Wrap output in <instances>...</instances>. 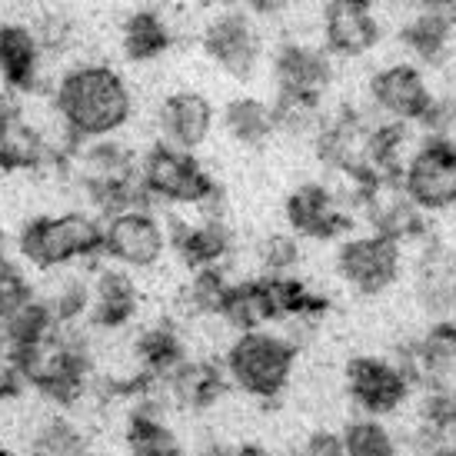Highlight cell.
<instances>
[{"label":"cell","mask_w":456,"mask_h":456,"mask_svg":"<svg viewBox=\"0 0 456 456\" xmlns=\"http://www.w3.org/2000/svg\"><path fill=\"white\" fill-rule=\"evenodd\" d=\"M53 110L70 143L103 140L124 130L134 117V94L127 80L107 64H80L67 70L53 94Z\"/></svg>","instance_id":"obj_1"},{"label":"cell","mask_w":456,"mask_h":456,"mask_svg":"<svg viewBox=\"0 0 456 456\" xmlns=\"http://www.w3.org/2000/svg\"><path fill=\"white\" fill-rule=\"evenodd\" d=\"M17 250L37 270H61L103 256V224L87 210H67L27 220Z\"/></svg>","instance_id":"obj_2"},{"label":"cell","mask_w":456,"mask_h":456,"mask_svg":"<svg viewBox=\"0 0 456 456\" xmlns=\"http://www.w3.org/2000/svg\"><path fill=\"white\" fill-rule=\"evenodd\" d=\"M297 367V343L273 330H247L230 343L224 373L240 393L254 400H277L290 387Z\"/></svg>","instance_id":"obj_3"},{"label":"cell","mask_w":456,"mask_h":456,"mask_svg":"<svg viewBox=\"0 0 456 456\" xmlns=\"http://www.w3.org/2000/svg\"><path fill=\"white\" fill-rule=\"evenodd\" d=\"M140 187L147 200L174 203V207H203L220 187L214 177L203 170V164L191 151H180L174 143H153L151 151L140 157Z\"/></svg>","instance_id":"obj_4"},{"label":"cell","mask_w":456,"mask_h":456,"mask_svg":"<svg viewBox=\"0 0 456 456\" xmlns=\"http://www.w3.org/2000/svg\"><path fill=\"white\" fill-rule=\"evenodd\" d=\"M101 224L103 256L124 270H151L164 260L167 247H170L167 227L151 214V207H134V210H124Z\"/></svg>","instance_id":"obj_5"},{"label":"cell","mask_w":456,"mask_h":456,"mask_svg":"<svg viewBox=\"0 0 456 456\" xmlns=\"http://www.w3.org/2000/svg\"><path fill=\"white\" fill-rule=\"evenodd\" d=\"M403 193L423 210H446L456 203V143L430 137L403 167Z\"/></svg>","instance_id":"obj_6"},{"label":"cell","mask_w":456,"mask_h":456,"mask_svg":"<svg viewBox=\"0 0 456 456\" xmlns=\"http://www.w3.org/2000/svg\"><path fill=\"white\" fill-rule=\"evenodd\" d=\"M337 273L346 287H354L363 297L390 290L400 277V243L383 237V233H367L354 240L340 243L337 250Z\"/></svg>","instance_id":"obj_7"},{"label":"cell","mask_w":456,"mask_h":456,"mask_svg":"<svg viewBox=\"0 0 456 456\" xmlns=\"http://www.w3.org/2000/svg\"><path fill=\"white\" fill-rule=\"evenodd\" d=\"M346 393L367 417H387L393 410H400L410 396V383H406L403 370L393 360L383 356H354L346 370Z\"/></svg>","instance_id":"obj_8"},{"label":"cell","mask_w":456,"mask_h":456,"mask_svg":"<svg viewBox=\"0 0 456 456\" xmlns=\"http://www.w3.org/2000/svg\"><path fill=\"white\" fill-rule=\"evenodd\" d=\"M283 210H287V224L293 227V233L310 237V240H337L354 227L350 210L323 183H300L287 197Z\"/></svg>","instance_id":"obj_9"},{"label":"cell","mask_w":456,"mask_h":456,"mask_svg":"<svg viewBox=\"0 0 456 456\" xmlns=\"http://www.w3.org/2000/svg\"><path fill=\"white\" fill-rule=\"evenodd\" d=\"M203 51L220 70L237 80H250L260 61V40L247 17L220 13L214 24L203 30Z\"/></svg>","instance_id":"obj_10"},{"label":"cell","mask_w":456,"mask_h":456,"mask_svg":"<svg viewBox=\"0 0 456 456\" xmlns=\"http://www.w3.org/2000/svg\"><path fill=\"white\" fill-rule=\"evenodd\" d=\"M354 200L367 210L370 224L377 227L373 233H383L396 243L423 233V216L403 193L400 180H373L354 193Z\"/></svg>","instance_id":"obj_11"},{"label":"cell","mask_w":456,"mask_h":456,"mask_svg":"<svg viewBox=\"0 0 456 456\" xmlns=\"http://www.w3.org/2000/svg\"><path fill=\"white\" fill-rule=\"evenodd\" d=\"M140 310L137 283L124 266H101L90 280L87 320L94 330H124Z\"/></svg>","instance_id":"obj_12"},{"label":"cell","mask_w":456,"mask_h":456,"mask_svg":"<svg viewBox=\"0 0 456 456\" xmlns=\"http://www.w3.org/2000/svg\"><path fill=\"white\" fill-rule=\"evenodd\" d=\"M53 157L51 140L27 120L13 97H0V170H34Z\"/></svg>","instance_id":"obj_13"},{"label":"cell","mask_w":456,"mask_h":456,"mask_svg":"<svg viewBox=\"0 0 456 456\" xmlns=\"http://www.w3.org/2000/svg\"><path fill=\"white\" fill-rule=\"evenodd\" d=\"M327 47L340 57H360L380 40V24L370 0H330L323 13Z\"/></svg>","instance_id":"obj_14"},{"label":"cell","mask_w":456,"mask_h":456,"mask_svg":"<svg viewBox=\"0 0 456 456\" xmlns=\"http://www.w3.org/2000/svg\"><path fill=\"white\" fill-rule=\"evenodd\" d=\"M370 94H373L377 107L387 110L400 124L419 120V117L427 114V107L433 103L419 70L410 64H393L387 70H380V74L370 80Z\"/></svg>","instance_id":"obj_15"},{"label":"cell","mask_w":456,"mask_h":456,"mask_svg":"<svg viewBox=\"0 0 456 456\" xmlns=\"http://www.w3.org/2000/svg\"><path fill=\"white\" fill-rule=\"evenodd\" d=\"M160 130L167 143L193 153L214 130V103L197 90H177L160 103Z\"/></svg>","instance_id":"obj_16"},{"label":"cell","mask_w":456,"mask_h":456,"mask_svg":"<svg viewBox=\"0 0 456 456\" xmlns=\"http://www.w3.org/2000/svg\"><path fill=\"white\" fill-rule=\"evenodd\" d=\"M170 243L183 264L191 270H207V266H220L227 260L230 247H233V233L227 230L224 216H203L200 224H170Z\"/></svg>","instance_id":"obj_17"},{"label":"cell","mask_w":456,"mask_h":456,"mask_svg":"<svg viewBox=\"0 0 456 456\" xmlns=\"http://www.w3.org/2000/svg\"><path fill=\"white\" fill-rule=\"evenodd\" d=\"M277 90L280 94H297V97H320L327 90L333 67L330 57L317 47L306 44H283L277 51Z\"/></svg>","instance_id":"obj_18"},{"label":"cell","mask_w":456,"mask_h":456,"mask_svg":"<svg viewBox=\"0 0 456 456\" xmlns=\"http://www.w3.org/2000/svg\"><path fill=\"white\" fill-rule=\"evenodd\" d=\"M230 380L220 363H210V360H183L164 383H160V393L167 400L180 403L183 410H207L214 406L224 393H227Z\"/></svg>","instance_id":"obj_19"},{"label":"cell","mask_w":456,"mask_h":456,"mask_svg":"<svg viewBox=\"0 0 456 456\" xmlns=\"http://www.w3.org/2000/svg\"><path fill=\"white\" fill-rule=\"evenodd\" d=\"M124 444H127V456H183L177 433L167 427L164 406L157 403V393L137 400L127 419Z\"/></svg>","instance_id":"obj_20"},{"label":"cell","mask_w":456,"mask_h":456,"mask_svg":"<svg viewBox=\"0 0 456 456\" xmlns=\"http://www.w3.org/2000/svg\"><path fill=\"white\" fill-rule=\"evenodd\" d=\"M40 44L24 24H0V77L17 94H30L40 84Z\"/></svg>","instance_id":"obj_21"},{"label":"cell","mask_w":456,"mask_h":456,"mask_svg":"<svg viewBox=\"0 0 456 456\" xmlns=\"http://www.w3.org/2000/svg\"><path fill=\"white\" fill-rule=\"evenodd\" d=\"M417 297L419 306L436 317L456 314V254H450L444 243H433L419 260Z\"/></svg>","instance_id":"obj_22"},{"label":"cell","mask_w":456,"mask_h":456,"mask_svg":"<svg viewBox=\"0 0 456 456\" xmlns=\"http://www.w3.org/2000/svg\"><path fill=\"white\" fill-rule=\"evenodd\" d=\"M220 320H227L233 330H266V323H277V310H273V300H270V287H266V277L254 280H237L230 283L224 300H220Z\"/></svg>","instance_id":"obj_23"},{"label":"cell","mask_w":456,"mask_h":456,"mask_svg":"<svg viewBox=\"0 0 456 456\" xmlns=\"http://www.w3.org/2000/svg\"><path fill=\"white\" fill-rule=\"evenodd\" d=\"M134 356H137L143 377H151L153 383H164L187 360V346H183L177 327L153 323V327L140 330L137 343H134Z\"/></svg>","instance_id":"obj_24"},{"label":"cell","mask_w":456,"mask_h":456,"mask_svg":"<svg viewBox=\"0 0 456 456\" xmlns=\"http://www.w3.org/2000/svg\"><path fill=\"white\" fill-rule=\"evenodd\" d=\"M27 456H90V440L67 413H47L27 436Z\"/></svg>","instance_id":"obj_25"},{"label":"cell","mask_w":456,"mask_h":456,"mask_svg":"<svg viewBox=\"0 0 456 456\" xmlns=\"http://www.w3.org/2000/svg\"><path fill=\"white\" fill-rule=\"evenodd\" d=\"M120 47H124V57L134 64L157 61L170 47V30H167L164 17L153 11L130 13L124 20V30H120Z\"/></svg>","instance_id":"obj_26"},{"label":"cell","mask_w":456,"mask_h":456,"mask_svg":"<svg viewBox=\"0 0 456 456\" xmlns=\"http://www.w3.org/2000/svg\"><path fill=\"white\" fill-rule=\"evenodd\" d=\"M224 127L237 143L243 147H256L264 143L270 134H273V114L264 101L256 97H237V101L227 103L224 110Z\"/></svg>","instance_id":"obj_27"},{"label":"cell","mask_w":456,"mask_h":456,"mask_svg":"<svg viewBox=\"0 0 456 456\" xmlns=\"http://www.w3.org/2000/svg\"><path fill=\"white\" fill-rule=\"evenodd\" d=\"M343 453L346 456H400L396 453V440L393 433L383 427L377 417L354 419L343 430Z\"/></svg>","instance_id":"obj_28"},{"label":"cell","mask_w":456,"mask_h":456,"mask_svg":"<svg viewBox=\"0 0 456 456\" xmlns=\"http://www.w3.org/2000/svg\"><path fill=\"white\" fill-rule=\"evenodd\" d=\"M230 280L224 277L220 266H207V270H193L191 287L183 290V304L197 317H216L220 314V300L227 293Z\"/></svg>","instance_id":"obj_29"},{"label":"cell","mask_w":456,"mask_h":456,"mask_svg":"<svg viewBox=\"0 0 456 456\" xmlns=\"http://www.w3.org/2000/svg\"><path fill=\"white\" fill-rule=\"evenodd\" d=\"M273 130L287 134H310L320 124V97H297V94H277V103L270 107Z\"/></svg>","instance_id":"obj_30"},{"label":"cell","mask_w":456,"mask_h":456,"mask_svg":"<svg viewBox=\"0 0 456 456\" xmlns=\"http://www.w3.org/2000/svg\"><path fill=\"white\" fill-rule=\"evenodd\" d=\"M57 327H77V320L87 317L90 310V280L67 277L57 290L47 297Z\"/></svg>","instance_id":"obj_31"},{"label":"cell","mask_w":456,"mask_h":456,"mask_svg":"<svg viewBox=\"0 0 456 456\" xmlns=\"http://www.w3.org/2000/svg\"><path fill=\"white\" fill-rule=\"evenodd\" d=\"M403 40L410 44V51H417L423 61H440L446 51V44H450V27H446L440 17H433V13L427 11V13H419L417 20L406 24Z\"/></svg>","instance_id":"obj_32"},{"label":"cell","mask_w":456,"mask_h":456,"mask_svg":"<svg viewBox=\"0 0 456 456\" xmlns=\"http://www.w3.org/2000/svg\"><path fill=\"white\" fill-rule=\"evenodd\" d=\"M300 260V243L290 233H273L260 243V264L266 273H287Z\"/></svg>","instance_id":"obj_33"},{"label":"cell","mask_w":456,"mask_h":456,"mask_svg":"<svg viewBox=\"0 0 456 456\" xmlns=\"http://www.w3.org/2000/svg\"><path fill=\"white\" fill-rule=\"evenodd\" d=\"M34 34H37L40 51H53V53L67 51V47L74 44V37H77L74 24H70L67 17H61V13H53V17H44L40 30H34Z\"/></svg>","instance_id":"obj_34"},{"label":"cell","mask_w":456,"mask_h":456,"mask_svg":"<svg viewBox=\"0 0 456 456\" xmlns=\"http://www.w3.org/2000/svg\"><path fill=\"white\" fill-rule=\"evenodd\" d=\"M290 456H346L343 453V440L330 430H314L300 446H293Z\"/></svg>","instance_id":"obj_35"},{"label":"cell","mask_w":456,"mask_h":456,"mask_svg":"<svg viewBox=\"0 0 456 456\" xmlns=\"http://www.w3.org/2000/svg\"><path fill=\"white\" fill-rule=\"evenodd\" d=\"M427 11H430L433 17H440L446 27L456 24V0H427Z\"/></svg>","instance_id":"obj_36"},{"label":"cell","mask_w":456,"mask_h":456,"mask_svg":"<svg viewBox=\"0 0 456 456\" xmlns=\"http://www.w3.org/2000/svg\"><path fill=\"white\" fill-rule=\"evenodd\" d=\"M230 456H273L266 446H260V444H243V446H233L230 450Z\"/></svg>","instance_id":"obj_37"},{"label":"cell","mask_w":456,"mask_h":456,"mask_svg":"<svg viewBox=\"0 0 456 456\" xmlns=\"http://www.w3.org/2000/svg\"><path fill=\"white\" fill-rule=\"evenodd\" d=\"M254 11H260V13H273V11H280L287 0H247Z\"/></svg>","instance_id":"obj_38"},{"label":"cell","mask_w":456,"mask_h":456,"mask_svg":"<svg viewBox=\"0 0 456 456\" xmlns=\"http://www.w3.org/2000/svg\"><path fill=\"white\" fill-rule=\"evenodd\" d=\"M430 456H456V444H453V440H444V444L436 446Z\"/></svg>","instance_id":"obj_39"},{"label":"cell","mask_w":456,"mask_h":456,"mask_svg":"<svg viewBox=\"0 0 456 456\" xmlns=\"http://www.w3.org/2000/svg\"><path fill=\"white\" fill-rule=\"evenodd\" d=\"M0 456H20V453H17V450H11L7 444H0Z\"/></svg>","instance_id":"obj_40"},{"label":"cell","mask_w":456,"mask_h":456,"mask_svg":"<svg viewBox=\"0 0 456 456\" xmlns=\"http://www.w3.org/2000/svg\"><path fill=\"white\" fill-rule=\"evenodd\" d=\"M0 356H4V327H0Z\"/></svg>","instance_id":"obj_41"},{"label":"cell","mask_w":456,"mask_h":456,"mask_svg":"<svg viewBox=\"0 0 456 456\" xmlns=\"http://www.w3.org/2000/svg\"><path fill=\"white\" fill-rule=\"evenodd\" d=\"M450 400H453V406H456V387H450Z\"/></svg>","instance_id":"obj_42"}]
</instances>
